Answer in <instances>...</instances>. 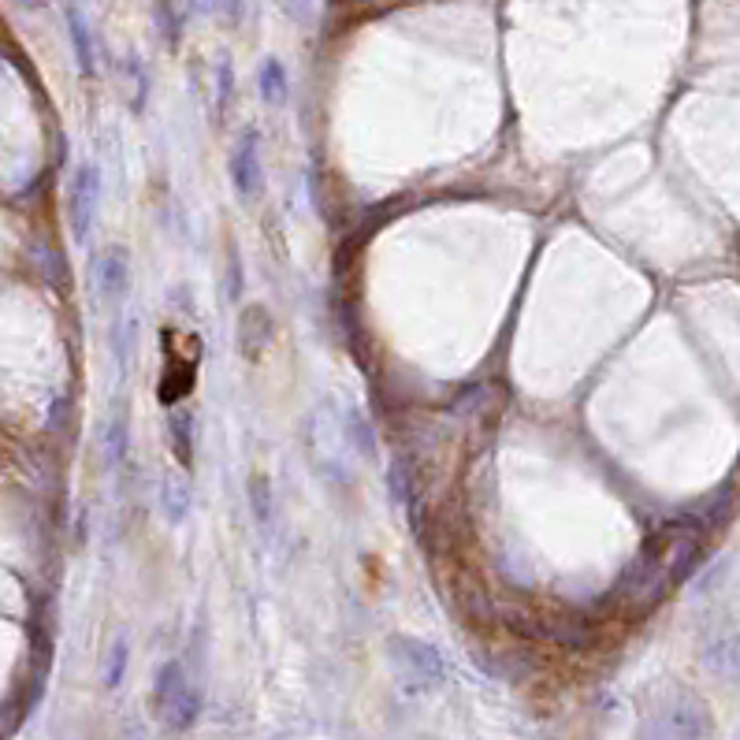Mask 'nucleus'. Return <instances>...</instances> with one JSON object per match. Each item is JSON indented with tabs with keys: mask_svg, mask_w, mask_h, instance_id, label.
<instances>
[{
	"mask_svg": "<svg viewBox=\"0 0 740 740\" xmlns=\"http://www.w3.org/2000/svg\"><path fill=\"white\" fill-rule=\"evenodd\" d=\"M153 26L165 38L168 52L183 49V34H186V12L183 0H153Z\"/></svg>",
	"mask_w": 740,
	"mask_h": 740,
	"instance_id": "4468645a",
	"label": "nucleus"
},
{
	"mask_svg": "<svg viewBox=\"0 0 740 740\" xmlns=\"http://www.w3.org/2000/svg\"><path fill=\"white\" fill-rule=\"evenodd\" d=\"M64 23H68V38L75 49V64L83 71V78L97 75V45H94V26L83 8V0H64Z\"/></svg>",
	"mask_w": 740,
	"mask_h": 740,
	"instance_id": "0eeeda50",
	"label": "nucleus"
},
{
	"mask_svg": "<svg viewBox=\"0 0 740 740\" xmlns=\"http://www.w3.org/2000/svg\"><path fill=\"white\" fill-rule=\"evenodd\" d=\"M134 350H138V320H134V317L116 320V328H112V357H116V365H120L123 373H128Z\"/></svg>",
	"mask_w": 740,
	"mask_h": 740,
	"instance_id": "aec40b11",
	"label": "nucleus"
},
{
	"mask_svg": "<svg viewBox=\"0 0 740 740\" xmlns=\"http://www.w3.org/2000/svg\"><path fill=\"white\" fill-rule=\"evenodd\" d=\"M387 652H391L395 666H399L413 689H439V684L447 681V658L439 655V647L428 644V640L391 636L387 640Z\"/></svg>",
	"mask_w": 740,
	"mask_h": 740,
	"instance_id": "f257e3e1",
	"label": "nucleus"
},
{
	"mask_svg": "<svg viewBox=\"0 0 740 740\" xmlns=\"http://www.w3.org/2000/svg\"><path fill=\"white\" fill-rule=\"evenodd\" d=\"M128 663H131V644L128 636H116L105 652V666H101V681L105 689H120L123 677H128Z\"/></svg>",
	"mask_w": 740,
	"mask_h": 740,
	"instance_id": "6ab92c4d",
	"label": "nucleus"
},
{
	"mask_svg": "<svg viewBox=\"0 0 740 740\" xmlns=\"http://www.w3.org/2000/svg\"><path fill=\"white\" fill-rule=\"evenodd\" d=\"M703 666H707L715 677L740 681V629H729V633H718L715 640H707V647H703Z\"/></svg>",
	"mask_w": 740,
	"mask_h": 740,
	"instance_id": "9b49d317",
	"label": "nucleus"
},
{
	"mask_svg": "<svg viewBox=\"0 0 740 740\" xmlns=\"http://www.w3.org/2000/svg\"><path fill=\"white\" fill-rule=\"evenodd\" d=\"M658 726H663V733L670 740H707L711 729H715V718H711V707L696 692H677L663 707Z\"/></svg>",
	"mask_w": 740,
	"mask_h": 740,
	"instance_id": "20e7f679",
	"label": "nucleus"
},
{
	"mask_svg": "<svg viewBox=\"0 0 740 740\" xmlns=\"http://www.w3.org/2000/svg\"><path fill=\"white\" fill-rule=\"evenodd\" d=\"M97 213H101V168H97L94 160H83V165L71 171V183H68V223L78 242L89 239Z\"/></svg>",
	"mask_w": 740,
	"mask_h": 740,
	"instance_id": "f03ea898",
	"label": "nucleus"
},
{
	"mask_svg": "<svg viewBox=\"0 0 740 740\" xmlns=\"http://www.w3.org/2000/svg\"><path fill=\"white\" fill-rule=\"evenodd\" d=\"M272 339H276V320H272V313H268V305L265 302L242 305L239 328H234V347H239V357L254 365V361L265 357V350L272 347Z\"/></svg>",
	"mask_w": 740,
	"mask_h": 740,
	"instance_id": "423d86ee",
	"label": "nucleus"
},
{
	"mask_svg": "<svg viewBox=\"0 0 740 740\" xmlns=\"http://www.w3.org/2000/svg\"><path fill=\"white\" fill-rule=\"evenodd\" d=\"M213 86H216V97H213V108H216V128H220V123L228 120L231 105H234V64H231V52H220V57H216V68H213Z\"/></svg>",
	"mask_w": 740,
	"mask_h": 740,
	"instance_id": "a211bd4d",
	"label": "nucleus"
},
{
	"mask_svg": "<svg viewBox=\"0 0 740 740\" xmlns=\"http://www.w3.org/2000/svg\"><path fill=\"white\" fill-rule=\"evenodd\" d=\"M89 287H94L97 302L105 310L123 305V298L131 294V254L128 246H101L89 257Z\"/></svg>",
	"mask_w": 740,
	"mask_h": 740,
	"instance_id": "7ed1b4c3",
	"label": "nucleus"
},
{
	"mask_svg": "<svg viewBox=\"0 0 740 740\" xmlns=\"http://www.w3.org/2000/svg\"><path fill=\"white\" fill-rule=\"evenodd\" d=\"M101 458H105L108 473H116V469L128 465V458H131V413H128V402H116L112 413H108L105 436H101Z\"/></svg>",
	"mask_w": 740,
	"mask_h": 740,
	"instance_id": "6e6552de",
	"label": "nucleus"
},
{
	"mask_svg": "<svg viewBox=\"0 0 740 740\" xmlns=\"http://www.w3.org/2000/svg\"><path fill=\"white\" fill-rule=\"evenodd\" d=\"M20 4H23V8H34V4H38V0H20Z\"/></svg>",
	"mask_w": 740,
	"mask_h": 740,
	"instance_id": "393cba45",
	"label": "nucleus"
},
{
	"mask_svg": "<svg viewBox=\"0 0 740 740\" xmlns=\"http://www.w3.org/2000/svg\"><path fill=\"white\" fill-rule=\"evenodd\" d=\"M246 495H250V510H254V521L260 529H272L276 525V499H272V476L254 469L250 473V484H246Z\"/></svg>",
	"mask_w": 740,
	"mask_h": 740,
	"instance_id": "dca6fc26",
	"label": "nucleus"
},
{
	"mask_svg": "<svg viewBox=\"0 0 740 740\" xmlns=\"http://www.w3.org/2000/svg\"><path fill=\"white\" fill-rule=\"evenodd\" d=\"M191 8L202 15H213L223 26H239L242 15H246V0H191Z\"/></svg>",
	"mask_w": 740,
	"mask_h": 740,
	"instance_id": "412c9836",
	"label": "nucleus"
},
{
	"mask_svg": "<svg viewBox=\"0 0 740 740\" xmlns=\"http://www.w3.org/2000/svg\"><path fill=\"white\" fill-rule=\"evenodd\" d=\"M257 89H260V101H265L268 108H287V101H291V75H287L283 60L279 57L260 60Z\"/></svg>",
	"mask_w": 740,
	"mask_h": 740,
	"instance_id": "ddd939ff",
	"label": "nucleus"
},
{
	"mask_svg": "<svg viewBox=\"0 0 740 740\" xmlns=\"http://www.w3.org/2000/svg\"><path fill=\"white\" fill-rule=\"evenodd\" d=\"M186 684H191V677H186L183 663H175V658H171V663L160 666L157 677H153V692H149V703H153V711H157V718L168 715L171 703H175L186 692Z\"/></svg>",
	"mask_w": 740,
	"mask_h": 740,
	"instance_id": "f8f14e48",
	"label": "nucleus"
},
{
	"mask_svg": "<svg viewBox=\"0 0 740 740\" xmlns=\"http://www.w3.org/2000/svg\"><path fill=\"white\" fill-rule=\"evenodd\" d=\"M191 507H194V495H191V476H186V469H165V476H160V510H165V518L171 525H183L186 518H191Z\"/></svg>",
	"mask_w": 740,
	"mask_h": 740,
	"instance_id": "9d476101",
	"label": "nucleus"
},
{
	"mask_svg": "<svg viewBox=\"0 0 740 740\" xmlns=\"http://www.w3.org/2000/svg\"><path fill=\"white\" fill-rule=\"evenodd\" d=\"M123 86H128V105H131V112L134 116H142L146 112V105H149V71L146 64H142V57L138 52H128L123 57Z\"/></svg>",
	"mask_w": 740,
	"mask_h": 740,
	"instance_id": "f3484780",
	"label": "nucleus"
},
{
	"mask_svg": "<svg viewBox=\"0 0 740 740\" xmlns=\"http://www.w3.org/2000/svg\"><path fill=\"white\" fill-rule=\"evenodd\" d=\"M342 436H347L350 450H354L357 458H365V462H376L380 458V447H376V432L368 417L361 410H347V417H342Z\"/></svg>",
	"mask_w": 740,
	"mask_h": 740,
	"instance_id": "2eb2a0df",
	"label": "nucleus"
},
{
	"mask_svg": "<svg viewBox=\"0 0 740 740\" xmlns=\"http://www.w3.org/2000/svg\"><path fill=\"white\" fill-rule=\"evenodd\" d=\"M194 436H197V417L186 402H171L168 410V447L179 469L191 473L194 469Z\"/></svg>",
	"mask_w": 740,
	"mask_h": 740,
	"instance_id": "1a4fd4ad",
	"label": "nucleus"
},
{
	"mask_svg": "<svg viewBox=\"0 0 740 740\" xmlns=\"http://www.w3.org/2000/svg\"><path fill=\"white\" fill-rule=\"evenodd\" d=\"M242 287H246V268H242L239 250L228 246V298L231 302H239L242 298Z\"/></svg>",
	"mask_w": 740,
	"mask_h": 740,
	"instance_id": "5701e85b",
	"label": "nucleus"
},
{
	"mask_svg": "<svg viewBox=\"0 0 740 740\" xmlns=\"http://www.w3.org/2000/svg\"><path fill=\"white\" fill-rule=\"evenodd\" d=\"M231 171V186L239 194V202H257L265 191V168H260V134L254 128H246L239 134L228 160Z\"/></svg>",
	"mask_w": 740,
	"mask_h": 740,
	"instance_id": "39448f33",
	"label": "nucleus"
},
{
	"mask_svg": "<svg viewBox=\"0 0 740 740\" xmlns=\"http://www.w3.org/2000/svg\"><path fill=\"white\" fill-rule=\"evenodd\" d=\"M384 484H387V495H391V502H399V507H405L410 502V473H405L402 462H391L384 473Z\"/></svg>",
	"mask_w": 740,
	"mask_h": 740,
	"instance_id": "4be33fe9",
	"label": "nucleus"
},
{
	"mask_svg": "<svg viewBox=\"0 0 740 740\" xmlns=\"http://www.w3.org/2000/svg\"><path fill=\"white\" fill-rule=\"evenodd\" d=\"M279 8H283V15L291 20L294 26H305L313 23V12H317V0H279Z\"/></svg>",
	"mask_w": 740,
	"mask_h": 740,
	"instance_id": "b1692460",
	"label": "nucleus"
}]
</instances>
